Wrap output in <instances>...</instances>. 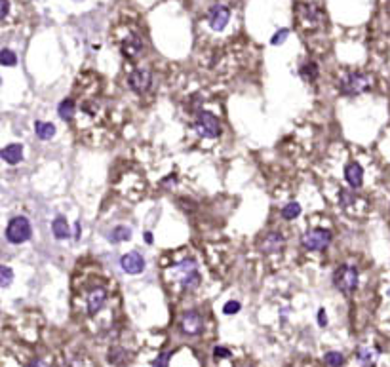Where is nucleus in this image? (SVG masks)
Returning a JSON list of instances; mask_svg holds the SVG:
<instances>
[{
    "label": "nucleus",
    "instance_id": "f3484780",
    "mask_svg": "<svg viewBox=\"0 0 390 367\" xmlns=\"http://www.w3.org/2000/svg\"><path fill=\"white\" fill-rule=\"evenodd\" d=\"M35 133L38 139H42V141H48L51 137L55 135V126L50 122H36L35 124Z\"/></svg>",
    "mask_w": 390,
    "mask_h": 367
},
{
    "label": "nucleus",
    "instance_id": "c756f323",
    "mask_svg": "<svg viewBox=\"0 0 390 367\" xmlns=\"http://www.w3.org/2000/svg\"><path fill=\"white\" fill-rule=\"evenodd\" d=\"M213 356L215 358H231V350L225 348V346H215L213 348Z\"/></svg>",
    "mask_w": 390,
    "mask_h": 367
},
{
    "label": "nucleus",
    "instance_id": "5701e85b",
    "mask_svg": "<svg viewBox=\"0 0 390 367\" xmlns=\"http://www.w3.org/2000/svg\"><path fill=\"white\" fill-rule=\"evenodd\" d=\"M324 361L329 367H341L343 365V361H345V358H343V354L341 352H327L324 356Z\"/></svg>",
    "mask_w": 390,
    "mask_h": 367
},
{
    "label": "nucleus",
    "instance_id": "1a4fd4ad",
    "mask_svg": "<svg viewBox=\"0 0 390 367\" xmlns=\"http://www.w3.org/2000/svg\"><path fill=\"white\" fill-rule=\"evenodd\" d=\"M202 325H204L202 316H200L198 312H194V310L187 312V314L183 316V320H181V329H183V333L190 335V337L200 335V331H202Z\"/></svg>",
    "mask_w": 390,
    "mask_h": 367
},
{
    "label": "nucleus",
    "instance_id": "9b49d317",
    "mask_svg": "<svg viewBox=\"0 0 390 367\" xmlns=\"http://www.w3.org/2000/svg\"><path fill=\"white\" fill-rule=\"evenodd\" d=\"M345 179L352 188H360L361 183H364V170L358 162H350L347 167H345Z\"/></svg>",
    "mask_w": 390,
    "mask_h": 367
},
{
    "label": "nucleus",
    "instance_id": "f8f14e48",
    "mask_svg": "<svg viewBox=\"0 0 390 367\" xmlns=\"http://www.w3.org/2000/svg\"><path fill=\"white\" fill-rule=\"evenodd\" d=\"M143 51V40L139 35H130L122 42V53L126 58H137L139 53Z\"/></svg>",
    "mask_w": 390,
    "mask_h": 367
},
{
    "label": "nucleus",
    "instance_id": "aec40b11",
    "mask_svg": "<svg viewBox=\"0 0 390 367\" xmlns=\"http://www.w3.org/2000/svg\"><path fill=\"white\" fill-rule=\"evenodd\" d=\"M299 213H301V206H299L297 202H289L288 206H284V209H282V217L284 219H288V221L299 217Z\"/></svg>",
    "mask_w": 390,
    "mask_h": 367
},
{
    "label": "nucleus",
    "instance_id": "473e14b6",
    "mask_svg": "<svg viewBox=\"0 0 390 367\" xmlns=\"http://www.w3.org/2000/svg\"><path fill=\"white\" fill-rule=\"evenodd\" d=\"M27 367H48V365H46L44 361H40V360H35V361H31Z\"/></svg>",
    "mask_w": 390,
    "mask_h": 367
},
{
    "label": "nucleus",
    "instance_id": "6e6552de",
    "mask_svg": "<svg viewBox=\"0 0 390 367\" xmlns=\"http://www.w3.org/2000/svg\"><path fill=\"white\" fill-rule=\"evenodd\" d=\"M229 19H231V12L229 8L223 6V4H215L211 6L210 14H208V21H210V27L213 31H223L227 25H229Z\"/></svg>",
    "mask_w": 390,
    "mask_h": 367
},
{
    "label": "nucleus",
    "instance_id": "f704fd0d",
    "mask_svg": "<svg viewBox=\"0 0 390 367\" xmlns=\"http://www.w3.org/2000/svg\"><path fill=\"white\" fill-rule=\"evenodd\" d=\"M242 367H252V365H242Z\"/></svg>",
    "mask_w": 390,
    "mask_h": 367
},
{
    "label": "nucleus",
    "instance_id": "2f4dec72",
    "mask_svg": "<svg viewBox=\"0 0 390 367\" xmlns=\"http://www.w3.org/2000/svg\"><path fill=\"white\" fill-rule=\"evenodd\" d=\"M318 324L322 325V327H325V325H327V316H325L324 310H320V312H318Z\"/></svg>",
    "mask_w": 390,
    "mask_h": 367
},
{
    "label": "nucleus",
    "instance_id": "9d476101",
    "mask_svg": "<svg viewBox=\"0 0 390 367\" xmlns=\"http://www.w3.org/2000/svg\"><path fill=\"white\" fill-rule=\"evenodd\" d=\"M120 267H122L124 272H128V274H139V272H143V268H145V259H143V255H139L137 251L126 253L122 259H120Z\"/></svg>",
    "mask_w": 390,
    "mask_h": 367
},
{
    "label": "nucleus",
    "instance_id": "0eeeda50",
    "mask_svg": "<svg viewBox=\"0 0 390 367\" xmlns=\"http://www.w3.org/2000/svg\"><path fill=\"white\" fill-rule=\"evenodd\" d=\"M152 84V74L147 69H135V71H131L128 74V86L133 90V92H137V94H143L147 92Z\"/></svg>",
    "mask_w": 390,
    "mask_h": 367
},
{
    "label": "nucleus",
    "instance_id": "4be33fe9",
    "mask_svg": "<svg viewBox=\"0 0 390 367\" xmlns=\"http://www.w3.org/2000/svg\"><path fill=\"white\" fill-rule=\"evenodd\" d=\"M198 284H200V274L196 272V270H190V272L185 274V278H183V288L185 289H192Z\"/></svg>",
    "mask_w": 390,
    "mask_h": 367
},
{
    "label": "nucleus",
    "instance_id": "a211bd4d",
    "mask_svg": "<svg viewBox=\"0 0 390 367\" xmlns=\"http://www.w3.org/2000/svg\"><path fill=\"white\" fill-rule=\"evenodd\" d=\"M74 101L72 99H65L59 103V118H63V120H72V116H74Z\"/></svg>",
    "mask_w": 390,
    "mask_h": 367
},
{
    "label": "nucleus",
    "instance_id": "393cba45",
    "mask_svg": "<svg viewBox=\"0 0 390 367\" xmlns=\"http://www.w3.org/2000/svg\"><path fill=\"white\" fill-rule=\"evenodd\" d=\"M373 358H375V354L371 352L369 348H360V350H358V360H360L364 365L373 363Z\"/></svg>",
    "mask_w": 390,
    "mask_h": 367
},
{
    "label": "nucleus",
    "instance_id": "4468645a",
    "mask_svg": "<svg viewBox=\"0 0 390 367\" xmlns=\"http://www.w3.org/2000/svg\"><path fill=\"white\" fill-rule=\"evenodd\" d=\"M282 245H284V236L280 232H268L267 236L263 238L261 249H263V253H276L282 249Z\"/></svg>",
    "mask_w": 390,
    "mask_h": 367
},
{
    "label": "nucleus",
    "instance_id": "b1692460",
    "mask_svg": "<svg viewBox=\"0 0 390 367\" xmlns=\"http://www.w3.org/2000/svg\"><path fill=\"white\" fill-rule=\"evenodd\" d=\"M0 61H2V65L12 67V65H15V61H17V58H15V53H14L12 50H8V48H4V50H2V53H0Z\"/></svg>",
    "mask_w": 390,
    "mask_h": 367
},
{
    "label": "nucleus",
    "instance_id": "423d86ee",
    "mask_svg": "<svg viewBox=\"0 0 390 367\" xmlns=\"http://www.w3.org/2000/svg\"><path fill=\"white\" fill-rule=\"evenodd\" d=\"M194 130L198 131V135L208 137V139H215L221 133V124L211 112H200L194 120Z\"/></svg>",
    "mask_w": 390,
    "mask_h": 367
},
{
    "label": "nucleus",
    "instance_id": "f03ea898",
    "mask_svg": "<svg viewBox=\"0 0 390 367\" xmlns=\"http://www.w3.org/2000/svg\"><path fill=\"white\" fill-rule=\"evenodd\" d=\"M333 284L335 288L343 291V293H352L358 288V270L350 265H341L335 272H333Z\"/></svg>",
    "mask_w": 390,
    "mask_h": 367
},
{
    "label": "nucleus",
    "instance_id": "ddd939ff",
    "mask_svg": "<svg viewBox=\"0 0 390 367\" xmlns=\"http://www.w3.org/2000/svg\"><path fill=\"white\" fill-rule=\"evenodd\" d=\"M107 301V293H105V289L103 288H95L90 291V295H88V312L94 316L95 312H99L103 304Z\"/></svg>",
    "mask_w": 390,
    "mask_h": 367
},
{
    "label": "nucleus",
    "instance_id": "cd10ccee",
    "mask_svg": "<svg viewBox=\"0 0 390 367\" xmlns=\"http://www.w3.org/2000/svg\"><path fill=\"white\" fill-rule=\"evenodd\" d=\"M238 310H240V302L238 301H229L227 304H225L223 312L225 314H236Z\"/></svg>",
    "mask_w": 390,
    "mask_h": 367
},
{
    "label": "nucleus",
    "instance_id": "c85d7f7f",
    "mask_svg": "<svg viewBox=\"0 0 390 367\" xmlns=\"http://www.w3.org/2000/svg\"><path fill=\"white\" fill-rule=\"evenodd\" d=\"M170 356H172V352H162L158 358H156V361H154V367H168Z\"/></svg>",
    "mask_w": 390,
    "mask_h": 367
},
{
    "label": "nucleus",
    "instance_id": "39448f33",
    "mask_svg": "<svg viewBox=\"0 0 390 367\" xmlns=\"http://www.w3.org/2000/svg\"><path fill=\"white\" fill-rule=\"evenodd\" d=\"M6 238L12 244H23L31 238V223L25 217H14L6 227Z\"/></svg>",
    "mask_w": 390,
    "mask_h": 367
},
{
    "label": "nucleus",
    "instance_id": "72a5a7b5",
    "mask_svg": "<svg viewBox=\"0 0 390 367\" xmlns=\"http://www.w3.org/2000/svg\"><path fill=\"white\" fill-rule=\"evenodd\" d=\"M145 240H147V242H152V234H149V232H147V234H145Z\"/></svg>",
    "mask_w": 390,
    "mask_h": 367
},
{
    "label": "nucleus",
    "instance_id": "6ab92c4d",
    "mask_svg": "<svg viewBox=\"0 0 390 367\" xmlns=\"http://www.w3.org/2000/svg\"><path fill=\"white\" fill-rule=\"evenodd\" d=\"M299 74L303 76L304 80H314L316 76H318V67H316V63H304L301 69H299Z\"/></svg>",
    "mask_w": 390,
    "mask_h": 367
},
{
    "label": "nucleus",
    "instance_id": "dca6fc26",
    "mask_svg": "<svg viewBox=\"0 0 390 367\" xmlns=\"http://www.w3.org/2000/svg\"><path fill=\"white\" fill-rule=\"evenodd\" d=\"M51 231H53V236L58 238V240H65V238L71 236V232H69V224H67V219L65 217H55L53 219V223H51Z\"/></svg>",
    "mask_w": 390,
    "mask_h": 367
},
{
    "label": "nucleus",
    "instance_id": "2eb2a0df",
    "mask_svg": "<svg viewBox=\"0 0 390 367\" xmlns=\"http://www.w3.org/2000/svg\"><path fill=\"white\" fill-rule=\"evenodd\" d=\"M2 160L4 162H8V164H17V162H21L23 160V147L21 145H8V147H4L2 149Z\"/></svg>",
    "mask_w": 390,
    "mask_h": 367
},
{
    "label": "nucleus",
    "instance_id": "c9c22d12",
    "mask_svg": "<svg viewBox=\"0 0 390 367\" xmlns=\"http://www.w3.org/2000/svg\"><path fill=\"white\" fill-rule=\"evenodd\" d=\"M76 2H80V0H76Z\"/></svg>",
    "mask_w": 390,
    "mask_h": 367
},
{
    "label": "nucleus",
    "instance_id": "412c9836",
    "mask_svg": "<svg viewBox=\"0 0 390 367\" xmlns=\"http://www.w3.org/2000/svg\"><path fill=\"white\" fill-rule=\"evenodd\" d=\"M131 236V231L128 227H116L115 231L110 232V240L113 242H126V240H130Z\"/></svg>",
    "mask_w": 390,
    "mask_h": 367
},
{
    "label": "nucleus",
    "instance_id": "7c9ffc66",
    "mask_svg": "<svg viewBox=\"0 0 390 367\" xmlns=\"http://www.w3.org/2000/svg\"><path fill=\"white\" fill-rule=\"evenodd\" d=\"M0 2H2V4H0V17L4 19L8 15V12H10V2H8V0H0Z\"/></svg>",
    "mask_w": 390,
    "mask_h": 367
},
{
    "label": "nucleus",
    "instance_id": "7ed1b4c3",
    "mask_svg": "<svg viewBox=\"0 0 390 367\" xmlns=\"http://www.w3.org/2000/svg\"><path fill=\"white\" fill-rule=\"evenodd\" d=\"M297 19L304 29H318L324 23V12L314 4H297Z\"/></svg>",
    "mask_w": 390,
    "mask_h": 367
},
{
    "label": "nucleus",
    "instance_id": "a878e982",
    "mask_svg": "<svg viewBox=\"0 0 390 367\" xmlns=\"http://www.w3.org/2000/svg\"><path fill=\"white\" fill-rule=\"evenodd\" d=\"M0 274H2V280H0V286L2 288H8L12 280H14V272H12V268L10 267H2L0 268Z\"/></svg>",
    "mask_w": 390,
    "mask_h": 367
},
{
    "label": "nucleus",
    "instance_id": "bb28decb",
    "mask_svg": "<svg viewBox=\"0 0 390 367\" xmlns=\"http://www.w3.org/2000/svg\"><path fill=\"white\" fill-rule=\"evenodd\" d=\"M288 36H289V29H280L274 36H272V40H270V42L274 44V46H278V44L286 42V38H288Z\"/></svg>",
    "mask_w": 390,
    "mask_h": 367
},
{
    "label": "nucleus",
    "instance_id": "20e7f679",
    "mask_svg": "<svg viewBox=\"0 0 390 367\" xmlns=\"http://www.w3.org/2000/svg\"><path fill=\"white\" fill-rule=\"evenodd\" d=\"M331 240H333L331 231H327V229H314V231L304 232L303 238H301V244H303V247L311 249V251H322V249H325L327 245L331 244Z\"/></svg>",
    "mask_w": 390,
    "mask_h": 367
},
{
    "label": "nucleus",
    "instance_id": "f257e3e1",
    "mask_svg": "<svg viewBox=\"0 0 390 367\" xmlns=\"http://www.w3.org/2000/svg\"><path fill=\"white\" fill-rule=\"evenodd\" d=\"M369 86H371V78L364 72H350L339 82L341 94L345 95H360L369 90Z\"/></svg>",
    "mask_w": 390,
    "mask_h": 367
}]
</instances>
